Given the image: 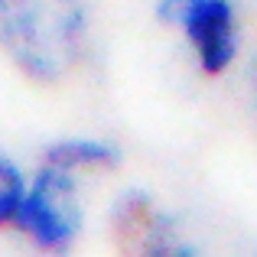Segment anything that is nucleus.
<instances>
[{
  "instance_id": "obj_2",
  "label": "nucleus",
  "mask_w": 257,
  "mask_h": 257,
  "mask_svg": "<svg viewBox=\"0 0 257 257\" xmlns=\"http://www.w3.org/2000/svg\"><path fill=\"white\" fill-rule=\"evenodd\" d=\"M17 221L43 247H65L78 231V202L72 170L46 163L17 208Z\"/></svg>"
},
{
  "instance_id": "obj_6",
  "label": "nucleus",
  "mask_w": 257,
  "mask_h": 257,
  "mask_svg": "<svg viewBox=\"0 0 257 257\" xmlns=\"http://www.w3.org/2000/svg\"><path fill=\"white\" fill-rule=\"evenodd\" d=\"M254 94H257V62H254Z\"/></svg>"
},
{
  "instance_id": "obj_1",
  "label": "nucleus",
  "mask_w": 257,
  "mask_h": 257,
  "mask_svg": "<svg viewBox=\"0 0 257 257\" xmlns=\"http://www.w3.org/2000/svg\"><path fill=\"white\" fill-rule=\"evenodd\" d=\"M82 39V0H0V43L39 82L62 78L75 65Z\"/></svg>"
},
{
  "instance_id": "obj_5",
  "label": "nucleus",
  "mask_w": 257,
  "mask_h": 257,
  "mask_svg": "<svg viewBox=\"0 0 257 257\" xmlns=\"http://www.w3.org/2000/svg\"><path fill=\"white\" fill-rule=\"evenodd\" d=\"M23 176L20 170L10 163L7 157H0V225H7V221L17 218V208L20 202H23Z\"/></svg>"
},
{
  "instance_id": "obj_4",
  "label": "nucleus",
  "mask_w": 257,
  "mask_h": 257,
  "mask_svg": "<svg viewBox=\"0 0 257 257\" xmlns=\"http://www.w3.org/2000/svg\"><path fill=\"white\" fill-rule=\"evenodd\" d=\"M46 163L62 170H82V166H117V150L101 140H62L46 150Z\"/></svg>"
},
{
  "instance_id": "obj_3",
  "label": "nucleus",
  "mask_w": 257,
  "mask_h": 257,
  "mask_svg": "<svg viewBox=\"0 0 257 257\" xmlns=\"http://www.w3.org/2000/svg\"><path fill=\"white\" fill-rule=\"evenodd\" d=\"M160 20L182 23L189 43L195 46L199 65L208 75L228 69L238 49L231 0H160Z\"/></svg>"
}]
</instances>
